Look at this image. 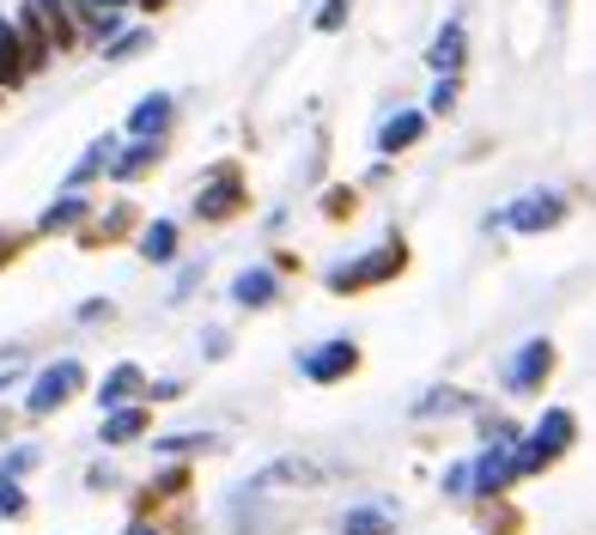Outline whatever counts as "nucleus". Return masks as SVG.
<instances>
[{
    "instance_id": "4",
    "label": "nucleus",
    "mask_w": 596,
    "mask_h": 535,
    "mask_svg": "<svg viewBox=\"0 0 596 535\" xmlns=\"http://www.w3.org/2000/svg\"><path fill=\"white\" fill-rule=\"evenodd\" d=\"M560 219H566V201H560V195L529 189V195H517V201L499 214V226H511V231H554Z\"/></svg>"
},
{
    "instance_id": "1",
    "label": "nucleus",
    "mask_w": 596,
    "mask_h": 535,
    "mask_svg": "<svg viewBox=\"0 0 596 535\" xmlns=\"http://www.w3.org/2000/svg\"><path fill=\"white\" fill-rule=\"evenodd\" d=\"M573 438H578V420H573L566 408H548V414L536 420V433L511 450V475H536V468H548L554 456H566Z\"/></svg>"
},
{
    "instance_id": "8",
    "label": "nucleus",
    "mask_w": 596,
    "mask_h": 535,
    "mask_svg": "<svg viewBox=\"0 0 596 535\" xmlns=\"http://www.w3.org/2000/svg\"><path fill=\"white\" fill-rule=\"evenodd\" d=\"M238 207H244V182H238V171L226 165V171H219V177L196 195V214H201V219H231Z\"/></svg>"
},
{
    "instance_id": "10",
    "label": "nucleus",
    "mask_w": 596,
    "mask_h": 535,
    "mask_svg": "<svg viewBox=\"0 0 596 535\" xmlns=\"http://www.w3.org/2000/svg\"><path fill=\"white\" fill-rule=\"evenodd\" d=\"M165 128H171V98H165V91L140 98V110L128 116V135H135V140H159Z\"/></svg>"
},
{
    "instance_id": "23",
    "label": "nucleus",
    "mask_w": 596,
    "mask_h": 535,
    "mask_svg": "<svg viewBox=\"0 0 596 535\" xmlns=\"http://www.w3.org/2000/svg\"><path fill=\"white\" fill-rule=\"evenodd\" d=\"M147 43H152V31H122L110 49H103V56H110V61H128V56H140Z\"/></svg>"
},
{
    "instance_id": "20",
    "label": "nucleus",
    "mask_w": 596,
    "mask_h": 535,
    "mask_svg": "<svg viewBox=\"0 0 596 535\" xmlns=\"http://www.w3.org/2000/svg\"><path fill=\"white\" fill-rule=\"evenodd\" d=\"M463 408H469V396H463V389H433V396L414 402V414H420V420H426V414H463Z\"/></svg>"
},
{
    "instance_id": "24",
    "label": "nucleus",
    "mask_w": 596,
    "mask_h": 535,
    "mask_svg": "<svg viewBox=\"0 0 596 535\" xmlns=\"http://www.w3.org/2000/svg\"><path fill=\"white\" fill-rule=\"evenodd\" d=\"M207 445H213L207 433H171V438H159L165 456H177V450H207Z\"/></svg>"
},
{
    "instance_id": "16",
    "label": "nucleus",
    "mask_w": 596,
    "mask_h": 535,
    "mask_svg": "<svg viewBox=\"0 0 596 535\" xmlns=\"http://www.w3.org/2000/svg\"><path fill=\"white\" fill-rule=\"evenodd\" d=\"M140 256H147V262H177V226L171 219H152V226L140 231Z\"/></svg>"
},
{
    "instance_id": "25",
    "label": "nucleus",
    "mask_w": 596,
    "mask_h": 535,
    "mask_svg": "<svg viewBox=\"0 0 596 535\" xmlns=\"http://www.w3.org/2000/svg\"><path fill=\"white\" fill-rule=\"evenodd\" d=\"M354 12V0H322V12H317V31H341V19Z\"/></svg>"
},
{
    "instance_id": "18",
    "label": "nucleus",
    "mask_w": 596,
    "mask_h": 535,
    "mask_svg": "<svg viewBox=\"0 0 596 535\" xmlns=\"http://www.w3.org/2000/svg\"><path fill=\"white\" fill-rule=\"evenodd\" d=\"M152 159H159V140H135V147H128L122 159H110V171H116V177H140Z\"/></svg>"
},
{
    "instance_id": "2",
    "label": "nucleus",
    "mask_w": 596,
    "mask_h": 535,
    "mask_svg": "<svg viewBox=\"0 0 596 535\" xmlns=\"http://www.w3.org/2000/svg\"><path fill=\"white\" fill-rule=\"evenodd\" d=\"M80 389H86V365L80 359H56V365H43V371L31 377V389H24V414H31V420H49V414L68 408Z\"/></svg>"
},
{
    "instance_id": "29",
    "label": "nucleus",
    "mask_w": 596,
    "mask_h": 535,
    "mask_svg": "<svg viewBox=\"0 0 596 535\" xmlns=\"http://www.w3.org/2000/svg\"><path fill=\"white\" fill-rule=\"evenodd\" d=\"M445 493H469V463H457V468L445 475Z\"/></svg>"
},
{
    "instance_id": "28",
    "label": "nucleus",
    "mask_w": 596,
    "mask_h": 535,
    "mask_svg": "<svg viewBox=\"0 0 596 535\" xmlns=\"http://www.w3.org/2000/svg\"><path fill=\"white\" fill-rule=\"evenodd\" d=\"M147 396H152V402H177V396H183V384H177V377H165V384H147Z\"/></svg>"
},
{
    "instance_id": "30",
    "label": "nucleus",
    "mask_w": 596,
    "mask_h": 535,
    "mask_svg": "<svg viewBox=\"0 0 596 535\" xmlns=\"http://www.w3.org/2000/svg\"><path fill=\"white\" fill-rule=\"evenodd\" d=\"M128 535H159V529H152V524H128Z\"/></svg>"
},
{
    "instance_id": "7",
    "label": "nucleus",
    "mask_w": 596,
    "mask_h": 535,
    "mask_svg": "<svg viewBox=\"0 0 596 535\" xmlns=\"http://www.w3.org/2000/svg\"><path fill=\"white\" fill-rule=\"evenodd\" d=\"M310 480H322V468L317 463H305V456H280V463H268L262 475H250V499L256 493H268V487H310Z\"/></svg>"
},
{
    "instance_id": "9",
    "label": "nucleus",
    "mask_w": 596,
    "mask_h": 535,
    "mask_svg": "<svg viewBox=\"0 0 596 535\" xmlns=\"http://www.w3.org/2000/svg\"><path fill=\"white\" fill-rule=\"evenodd\" d=\"M548 371H554V347L548 341H524V347H517V359L505 365V384H511V389H536Z\"/></svg>"
},
{
    "instance_id": "31",
    "label": "nucleus",
    "mask_w": 596,
    "mask_h": 535,
    "mask_svg": "<svg viewBox=\"0 0 596 535\" xmlns=\"http://www.w3.org/2000/svg\"><path fill=\"white\" fill-rule=\"evenodd\" d=\"M7 384H12V377H0V389H7Z\"/></svg>"
},
{
    "instance_id": "13",
    "label": "nucleus",
    "mask_w": 596,
    "mask_h": 535,
    "mask_svg": "<svg viewBox=\"0 0 596 535\" xmlns=\"http://www.w3.org/2000/svg\"><path fill=\"white\" fill-rule=\"evenodd\" d=\"M341 535H396V517L384 512V505H354V512H341Z\"/></svg>"
},
{
    "instance_id": "6",
    "label": "nucleus",
    "mask_w": 596,
    "mask_h": 535,
    "mask_svg": "<svg viewBox=\"0 0 596 535\" xmlns=\"http://www.w3.org/2000/svg\"><path fill=\"white\" fill-rule=\"evenodd\" d=\"M135 396H147V371H140L135 359H122L110 377L98 384V408L116 414V408H135Z\"/></svg>"
},
{
    "instance_id": "11",
    "label": "nucleus",
    "mask_w": 596,
    "mask_h": 535,
    "mask_svg": "<svg viewBox=\"0 0 596 535\" xmlns=\"http://www.w3.org/2000/svg\"><path fill=\"white\" fill-rule=\"evenodd\" d=\"M275 293H280V286H275V274H268V268H244L238 280H231V298H238L244 310H268V305H275Z\"/></svg>"
},
{
    "instance_id": "17",
    "label": "nucleus",
    "mask_w": 596,
    "mask_h": 535,
    "mask_svg": "<svg viewBox=\"0 0 596 535\" xmlns=\"http://www.w3.org/2000/svg\"><path fill=\"white\" fill-rule=\"evenodd\" d=\"M420 116H414V110H401V116H390V122H384L378 128V147L384 152H401V147H414V140H420Z\"/></svg>"
},
{
    "instance_id": "19",
    "label": "nucleus",
    "mask_w": 596,
    "mask_h": 535,
    "mask_svg": "<svg viewBox=\"0 0 596 535\" xmlns=\"http://www.w3.org/2000/svg\"><path fill=\"white\" fill-rule=\"evenodd\" d=\"M73 219H86V201H80V195H61V201L49 207L43 219H37V231H68Z\"/></svg>"
},
{
    "instance_id": "3",
    "label": "nucleus",
    "mask_w": 596,
    "mask_h": 535,
    "mask_svg": "<svg viewBox=\"0 0 596 535\" xmlns=\"http://www.w3.org/2000/svg\"><path fill=\"white\" fill-rule=\"evenodd\" d=\"M401 262H408L401 244H378V250L359 256V262L329 268V286H335V293H359V286H378V280H390V274H401Z\"/></svg>"
},
{
    "instance_id": "21",
    "label": "nucleus",
    "mask_w": 596,
    "mask_h": 535,
    "mask_svg": "<svg viewBox=\"0 0 596 535\" xmlns=\"http://www.w3.org/2000/svg\"><path fill=\"white\" fill-rule=\"evenodd\" d=\"M98 171H110V140H98V147L86 152L80 165H73V177H68V182H73V189H80V182H92Z\"/></svg>"
},
{
    "instance_id": "26",
    "label": "nucleus",
    "mask_w": 596,
    "mask_h": 535,
    "mask_svg": "<svg viewBox=\"0 0 596 535\" xmlns=\"http://www.w3.org/2000/svg\"><path fill=\"white\" fill-rule=\"evenodd\" d=\"M24 468H37V445H19V450L7 456V463H0V475H7V480H19Z\"/></svg>"
},
{
    "instance_id": "14",
    "label": "nucleus",
    "mask_w": 596,
    "mask_h": 535,
    "mask_svg": "<svg viewBox=\"0 0 596 535\" xmlns=\"http://www.w3.org/2000/svg\"><path fill=\"white\" fill-rule=\"evenodd\" d=\"M463 49H469V43H463V24H445V31L433 37V56H426V61H433V68L450 80V73L463 68Z\"/></svg>"
},
{
    "instance_id": "12",
    "label": "nucleus",
    "mask_w": 596,
    "mask_h": 535,
    "mask_svg": "<svg viewBox=\"0 0 596 535\" xmlns=\"http://www.w3.org/2000/svg\"><path fill=\"white\" fill-rule=\"evenodd\" d=\"M103 445H135V438H147V408H116V414H103Z\"/></svg>"
},
{
    "instance_id": "15",
    "label": "nucleus",
    "mask_w": 596,
    "mask_h": 535,
    "mask_svg": "<svg viewBox=\"0 0 596 535\" xmlns=\"http://www.w3.org/2000/svg\"><path fill=\"white\" fill-rule=\"evenodd\" d=\"M24 73H31V61H24V43L12 24H0V86H19Z\"/></svg>"
},
{
    "instance_id": "5",
    "label": "nucleus",
    "mask_w": 596,
    "mask_h": 535,
    "mask_svg": "<svg viewBox=\"0 0 596 535\" xmlns=\"http://www.w3.org/2000/svg\"><path fill=\"white\" fill-rule=\"evenodd\" d=\"M359 365V347L354 341H322V347H310L305 359H298V371L310 377V384H335V377H347Z\"/></svg>"
},
{
    "instance_id": "27",
    "label": "nucleus",
    "mask_w": 596,
    "mask_h": 535,
    "mask_svg": "<svg viewBox=\"0 0 596 535\" xmlns=\"http://www.w3.org/2000/svg\"><path fill=\"white\" fill-rule=\"evenodd\" d=\"M426 103H433V110L445 116L450 103H457V80H438V86H433V98H426Z\"/></svg>"
},
{
    "instance_id": "22",
    "label": "nucleus",
    "mask_w": 596,
    "mask_h": 535,
    "mask_svg": "<svg viewBox=\"0 0 596 535\" xmlns=\"http://www.w3.org/2000/svg\"><path fill=\"white\" fill-rule=\"evenodd\" d=\"M24 512H31V499H24V487H19V480H7V475H0V517L12 524V517H24Z\"/></svg>"
}]
</instances>
